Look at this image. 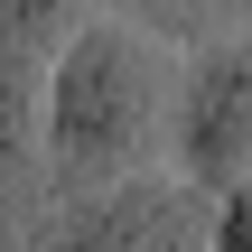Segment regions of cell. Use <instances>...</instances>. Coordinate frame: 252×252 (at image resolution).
I'll list each match as a JSON object with an SVG mask.
<instances>
[{"label":"cell","mask_w":252,"mask_h":252,"mask_svg":"<svg viewBox=\"0 0 252 252\" xmlns=\"http://www.w3.org/2000/svg\"><path fill=\"white\" fill-rule=\"evenodd\" d=\"M65 19H75V0H0V56L9 65H47L75 37Z\"/></svg>","instance_id":"5"},{"label":"cell","mask_w":252,"mask_h":252,"mask_svg":"<svg viewBox=\"0 0 252 252\" xmlns=\"http://www.w3.org/2000/svg\"><path fill=\"white\" fill-rule=\"evenodd\" d=\"M159 9H168V19H196V9H206V0H159Z\"/></svg>","instance_id":"7"},{"label":"cell","mask_w":252,"mask_h":252,"mask_svg":"<svg viewBox=\"0 0 252 252\" xmlns=\"http://www.w3.org/2000/svg\"><path fill=\"white\" fill-rule=\"evenodd\" d=\"M178 103V65L140 19H84L37 84V131H47V168L65 187H122L140 178L150 140L168 131Z\"/></svg>","instance_id":"1"},{"label":"cell","mask_w":252,"mask_h":252,"mask_svg":"<svg viewBox=\"0 0 252 252\" xmlns=\"http://www.w3.org/2000/svg\"><path fill=\"white\" fill-rule=\"evenodd\" d=\"M47 187V131H37V65L0 56V234L37 206Z\"/></svg>","instance_id":"4"},{"label":"cell","mask_w":252,"mask_h":252,"mask_svg":"<svg viewBox=\"0 0 252 252\" xmlns=\"http://www.w3.org/2000/svg\"><path fill=\"white\" fill-rule=\"evenodd\" d=\"M206 252H252V178L224 187V206H215V224H206Z\"/></svg>","instance_id":"6"},{"label":"cell","mask_w":252,"mask_h":252,"mask_svg":"<svg viewBox=\"0 0 252 252\" xmlns=\"http://www.w3.org/2000/svg\"><path fill=\"white\" fill-rule=\"evenodd\" d=\"M47 252H196V196L178 178H122L75 206Z\"/></svg>","instance_id":"3"},{"label":"cell","mask_w":252,"mask_h":252,"mask_svg":"<svg viewBox=\"0 0 252 252\" xmlns=\"http://www.w3.org/2000/svg\"><path fill=\"white\" fill-rule=\"evenodd\" d=\"M168 131H178V178L187 187H243L252 178V37L206 47L187 75H178V103H168Z\"/></svg>","instance_id":"2"}]
</instances>
